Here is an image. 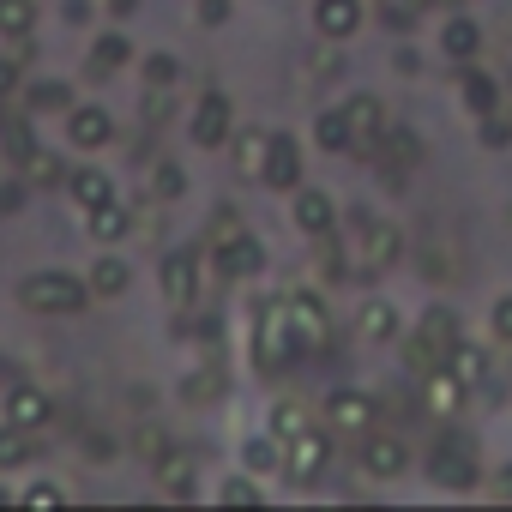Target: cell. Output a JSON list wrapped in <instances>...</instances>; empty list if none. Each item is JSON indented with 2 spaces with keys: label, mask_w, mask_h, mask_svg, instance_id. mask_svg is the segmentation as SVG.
Returning <instances> with one entry per match:
<instances>
[{
  "label": "cell",
  "mask_w": 512,
  "mask_h": 512,
  "mask_svg": "<svg viewBox=\"0 0 512 512\" xmlns=\"http://www.w3.org/2000/svg\"><path fill=\"white\" fill-rule=\"evenodd\" d=\"M314 139H320L326 151H350V145H356V133H350V115H344V109H326V115L314 121Z\"/></svg>",
  "instance_id": "cell-23"
},
{
  "label": "cell",
  "mask_w": 512,
  "mask_h": 512,
  "mask_svg": "<svg viewBox=\"0 0 512 512\" xmlns=\"http://www.w3.org/2000/svg\"><path fill=\"white\" fill-rule=\"evenodd\" d=\"M181 392H187L193 404H205V398H217V392H223V374H217V368H205V374H193Z\"/></svg>",
  "instance_id": "cell-35"
},
{
  "label": "cell",
  "mask_w": 512,
  "mask_h": 512,
  "mask_svg": "<svg viewBox=\"0 0 512 512\" xmlns=\"http://www.w3.org/2000/svg\"><path fill=\"white\" fill-rule=\"evenodd\" d=\"M446 368L458 374V386H464V392H476V386L488 380V356H482L476 344H464V338L452 344V356H446Z\"/></svg>",
  "instance_id": "cell-20"
},
{
  "label": "cell",
  "mask_w": 512,
  "mask_h": 512,
  "mask_svg": "<svg viewBox=\"0 0 512 512\" xmlns=\"http://www.w3.org/2000/svg\"><path fill=\"white\" fill-rule=\"evenodd\" d=\"M127 61H133V43H127L121 31H109V37H97V49H91V61H85V79H97V85H103V79H109V73H121Z\"/></svg>",
  "instance_id": "cell-13"
},
{
  "label": "cell",
  "mask_w": 512,
  "mask_h": 512,
  "mask_svg": "<svg viewBox=\"0 0 512 512\" xmlns=\"http://www.w3.org/2000/svg\"><path fill=\"white\" fill-rule=\"evenodd\" d=\"M211 266H217L223 278H253V272H266V247L241 229V235H229V241L211 247Z\"/></svg>",
  "instance_id": "cell-5"
},
{
  "label": "cell",
  "mask_w": 512,
  "mask_h": 512,
  "mask_svg": "<svg viewBox=\"0 0 512 512\" xmlns=\"http://www.w3.org/2000/svg\"><path fill=\"white\" fill-rule=\"evenodd\" d=\"M163 302H175V308H187L193 296H199V260H193V253L187 247H175L169 253V260H163Z\"/></svg>",
  "instance_id": "cell-6"
},
{
  "label": "cell",
  "mask_w": 512,
  "mask_h": 512,
  "mask_svg": "<svg viewBox=\"0 0 512 512\" xmlns=\"http://www.w3.org/2000/svg\"><path fill=\"white\" fill-rule=\"evenodd\" d=\"M19 464H31V428L7 422L0 428V470H19Z\"/></svg>",
  "instance_id": "cell-24"
},
{
  "label": "cell",
  "mask_w": 512,
  "mask_h": 512,
  "mask_svg": "<svg viewBox=\"0 0 512 512\" xmlns=\"http://www.w3.org/2000/svg\"><path fill=\"white\" fill-rule=\"evenodd\" d=\"M326 416H332L338 434H362V428H374V398L368 392H332L326 398Z\"/></svg>",
  "instance_id": "cell-11"
},
{
  "label": "cell",
  "mask_w": 512,
  "mask_h": 512,
  "mask_svg": "<svg viewBox=\"0 0 512 512\" xmlns=\"http://www.w3.org/2000/svg\"><path fill=\"white\" fill-rule=\"evenodd\" d=\"M19 169H25L37 187H55V181H67V169H61V157H55V151H31Z\"/></svg>",
  "instance_id": "cell-31"
},
{
  "label": "cell",
  "mask_w": 512,
  "mask_h": 512,
  "mask_svg": "<svg viewBox=\"0 0 512 512\" xmlns=\"http://www.w3.org/2000/svg\"><path fill=\"white\" fill-rule=\"evenodd\" d=\"M314 31L332 37V43L356 37L362 31V0H314Z\"/></svg>",
  "instance_id": "cell-8"
},
{
  "label": "cell",
  "mask_w": 512,
  "mask_h": 512,
  "mask_svg": "<svg viewBox=\"0 0 512 512\" xmlns=\"http://www.w3.org/2000/svg\"><path fill=\"white\" fill-rule=\"evenodd\" d=\"M223 500L253 506V500H266V488H260V482H247V476H229V482H223Z\"/></svg>",
  "instance_id": "cell-37"
},
{
  "label": "cell",
  "mask_w": 512,
  "mask_h": 512,
  "mask_svg": "<svg viewBox=\"0 0 512 512\" xmlns=\"http://www.w3.org/2000/svg\"><path fill=\"white\" fill-rule=\"evenodd\" d=\"M272 428H278V434H284V440H296V434H302V428H308V410H302V404H290V398H284V404H278V410H272Z\"/></svg>",
  "instance_id": "cell-33"
},
{
  "label": "cell",
  "mask_w": 512,
  "mask_h": 512,
  "mask_svg": "<svg viewBox=\"0 0 512 512\" xmlns=\"http://www.w3.org/2000/svg\"><path fill=\"white\" fill-rule=\"evenodd\" d=\"M398 253H404L398 223H386V217H356V272H362V278L386 272Z\"/></svg>",
  "instance_id": "cell-4"
},
{
  "label": "cell",
  "mask_w": 512,
  "mask_h": 512,
  "mask_svg": "<svg viewBox=\"0 0 512 512\" xmlns=\"http://www.w3.org/2000/svg\"><path fill=\"white\" fill-rule=\"evenodd\" d=\"M181 187H187V175H181L175 163H157V175H151V193H157V199H181Z\"/></svg>",
  "instance_id": "cell-34"
},
{
  "label": "cell",
  "mask_w": 512,
  "mask_h": 512,
  "mask_svg": "<svg viewBox=\"0 0 512 512\" xmlns=\"http://www.w3.org/2000/svg\"><path fill=\"white\" fill-rule=\"evenodd\" d=\"M482 145H512V127L500 115H482Z\"/></svg>",
  "instance_id": "cell-41"
},
{
  "label": "cell",
  "mask_w": 512,
  "mask_h": 512,
  "mask_svg": "<svg viewBox=\"0 0 512 512\" xmlns=\"http://www.w3.org/2000/svg\"><path fill=\"white\" fill-rule=\"evenodd\" d=\"M67 187H73V199H79L85 211H97V205H109V199H115V175H103V169H73V175H67Z\"/></svg>",
  "instance_id": "cell-19"
},
{
  "label": "cell",
  "mask_w": 512,
  "mask_h": 512,
  "mask_svg": "<svg viewBox=\"0 0 512 512\" xmlns=\"http://www.w3.org/2000/svg\"><path fill=\"white\" fill-rule=\"evenodd\" d=\"M488 326H494V338H506V344H512V296H500V302H494Z\"/></svg>",
  "instance_id": "cell-40"
},
{
  "label": "cell",
  "mask_w": 512,
  "mask_h": 512,
  "mask_svg": "<svg viewBox=\"0 0 512 512\" xmlns=\"http://www.w3.org/2000/svg\"><path fill=\"white\" fill-rule=\"evenodd\" d=\"M326 464H332V440L314 434V428H302V434L290 440V476H296V482H314Z\"/></svg>",
  "instance_id": "cell-10"
},
{
  "label": "cell",
  "mask_w": 512,
  "mask_h": 512,
  "mask_svg": "<svg viewBox=\"0 0 512 512\" xmlns=\"http://www.w3.org/2000/svg\"><path fill=\"white\" fill-rule=\"evenodd\" d=\"M344 115H350V133H356V145H362V151H374V145H380V133H386V115H380V103H374V97H350V103H344Z\"/></svg>",
  "instance_id": "cell-18"
},
{
  "label": "cell",
  "mask_w": 512,
  "mask_h": 512,
  "mask_svg": "<svg viewBox=\"0 0 512 512\" xmlns=\"http://www.w3.org/2000/svg\"><path fill=\"white\" fill-rule=\"evenodd\" d=\"M494 488H500V494H506V500H512V464H506V470H500V482H494Z\"/></svg>",
  "instance_id": "cell-47"
},
{
  "label": "cell",
  "mask_w": 512,
  "mask_h": 512,
  "mask_svg": "<svg viewBox=\"0 0 512 512\" xmlns=\"http://www.w3.org/2000/svg\"><path fill=\"white\" fill-rule=\"evenodd\" d=\"M247 464H253V470H272V446L253 440V446H247Z\"/></svg>",
  "instance_id": "cell-45"
},
{
  "label": "cell",
  "mask_w": 512,
  "mask_h": 512,
  "mask_svg": "<svg viewBox=\"0 0 512 512\" xmlns=\"http://www.w3.org/2000/svg\"><path fill=\"white\" fill-rule=\"evenodd\" d=\"M452 344H458V314H446V308H428V314L416 320V338H410V362H416V374H434V368H446Z\"/></svg>",
  "instance_id": "cell-2"
},
{
  "label": "cell",
  "mask_w": 512,
  "mask_h": 512,
  "mask_svg": "<svg viewBox=\"0 0 512 512\" xmlns=\"http://www.w3.org/2000/svg\"><path fill=\"white\" fill-rule=\"evenodd\" d=\"M163 488H175V494H193V476H187V470H163Z\"/></svg>",
  "instance_id": "cell-46"
},
{
  "label": "cell",
  "mask_w": 512,
  "mask_h": 512,
  "mask_svg": "<svg viewBox=\"0 0 512 512\" xmlns=\"http://www.w3.org/2000/svg\"><path fill=\"white\" fill-rule=\"evenodd\" d=\"M266 151H272V133H266V127H253V133L241 139V175L260 181V175H266Z\"/></svg>",
  "instance_id": "cell-26"
},
{
  "label": "cell",
  "mask_w": 512,
  "mask_h": 512,
  "mask_svg": "<svg viewBox=\"0 0 512 512\" xmlns=\"http://www.w3.org/2000/svg\"><path fill=\"white\" fill-rule=\"evenodd\" d=\"M7 422H19V428H43V422H49V398H43L37 386H13V398H7Z\"/></svg>",
  "instance_id": "cell-21"
},
{
  "label": "cell",
  "mask_w": 512,
  "mask_h": 512,
  "mask_svg": "<svg viewBox=\"0 0 512 512\" xmlns=\"http://www.w3.org/2000/svg\"><path fill=\"white\" fill-rule=\"evenodd\" d=\"M31 109H73V91L67 85H37L31 91Z\"/></svg>",
  "instance_id": "cell-36"
},
{
  "label": "cell",
  "mask_w": 512,
  "mask_h": 512,
  "mask_svg": "<svg viewBox=\"0 0 512 512\" xmlns=\"http://www.w3.org/2000/svg\"><path fill=\"white\" fill-rule=\"evenodd\" d=\"M85 296H91V284H79L73 272H31V278L19 284V302H25L31 314H79Z\"/></svg>",
  "instance_id": "cell-1"
},
{
  "label": "cell",
  "mask_w": 512,
  "mask_h": 512,
  "mask_svg": "<svg viewBox=\"0 0 512 512\" xmlns=\"http://www.w3.org/2000/svg\"><path fill=\"white\" fill-rule=\"evenodd\" d=\"M199 19H205V25H223V19H229V0H199Z\"/></svg>",
  "instance_id": "cell-43"
},
{
  "label": "cell",
  "mask_w": 512,
  "mask_h": 512,
  "mask_svg": "<svg viewBox=\"0 0 512 512\" xmlns=\"http://www.w3.org/2000/svg\"><path fill=\"white\" fill-rule=\"evenodd\" d=\"M374 157H380L386 181H398V175L416 163V133H404V127H386V133H380V145H374Z\"/></svg>",
  "instance_id": "cell-15"
},
{
  "label": "cell",
  "mask_w": 512,
  "mask_h": 512,
  "mask_svg": "<svg viewBox=\"0 0 512 512\" xmlns=\"http://www.w3.org/2000/svg\"><path fill=\"white\" fill-rule=\"evenodd\" d=\"M7 151H13V163H25V157L37 151V139H31V127H7Z\"/></svg>",
  "instance_id": "cell-39"
},
{
  "label": "cell",
  "mask_w": 512,
  "mask_h": 512,
  "mask_svg": "<svg viewBox=\"0 0 512 512\" xmlns=\"http://www.w3.org/2000/svg\"><path fill=\"white\" fill-rule=\"evenodd\" d=\"M362 338L368 344H392L398 338V308L392 302H368L362 308Z\"/></svg>",
  "instance_id": "cell-22"
},
{
  "label": "cell",
  "mask_w": 512,
  "mask_h": 512,
  "mask_svg": "<svg viewBox=\"0 0 512 512\" xmlns=\"http://www.w3.org/2000/svg\"><path fill=\"white\" fill-rule=\"evenodd\" d=\"M37 25V7L31 0H0V37H25Z\"/></svg>",
  "instance_id": "cell-28"
},
{
  "label": "cell",
  "mask_w": 512,
  "mask_h": 512,
  "mask_svg": "<svg viewBox=\"0 0 512 512\" xmlns=\"http://www.w3.org/2000/svg\"><path fill=\"white\" fill-rule=\"evenodd\" d=\"M91 235H97V241H121V235H127V211H121L115 199L97 205V211H91Z\"/></svg>",
  "instance_id": "cell-32"
},
{
  "label": "cell",
  "mask_w": 512,
  "mask_h": 512,
  "mask_svg": "<svg viewBox=\"0 0 512 512\" xmlns=\"http://www.w3.org/2000/svg\"><path fill=\"white\" fill-rule=\"evenodd\" d=\"M296 223L320 241V235H332V229H338V211H332V199H326L320 187H302V193H296Z\"/></svg>",
  "instance_id": "cell-16"
},
{
  "label": "cell",
  "mask_w": 512,
  "mask_h": 512,
  "mask_svg": "<svg viewBox=\"0 0 512 512\" xmlns=\"http://www.w3.org/2000/svg\"><path fill=\"white\" fill-rule=\"evenodd\" d=\"M266 187H302V145L290 133H272V151H266Z\"/></svg>",
  "instance_id": "cell-9"
},
{
  "label": "cell",
  "mask_w": 512,
  "mask_h": 512,
  "mask_svg": "<svg viewBox=\"0 0 512 512\" xmlns=\"http://www.w3.org/2000/svg\"><path fill=\"white\" fill-rule=\"evenodd\" d=\"M19 91V61H0V97Z\"/></svg>",
  "instance_id": "cell-44"
},
{
  "label": "cell",
  "mask_w": 512,
  "mask_h": 512,
  "mask_svg": "<svg viewBox=\"0 0 512 512\" xmlns=\"http://www.w3.org/2000/svg\"><path fill=\"white\" fill-rule=\"evenodd\" d=\"M458 79H464V103H470L476 115H494V97H500L494 79H488V73H458Z\"/></svg>",
  "instance_id": "cell-30"
},
{
  "label": "cell",
  "mask_w": 512,
  "mask_h": 512,
  "mask_svg": "<svg viewBox=\"0 0 512 512\" xmlns=\"http://www.w3.org/2000/svg\"><path fill=\"white\" fill-rule=\"evenodd\" d=\"M175 73H181V67H175L169 55H151V61H145V79H151V85H175Z\"/></svg>",
  "instance_id": "cell-38"
},
{
  "label": "cell",
  "mask_w": 512,
  "mask_h": 512,
  "mask_svg": "<svg viewBox=\"0 0 512 512\" xmlns=\"http://www.w3.org/2000/svg\"><path fill=\"white\" fill-rule=\"evenodd\" d=\"M67 133H73V145H85V151H97V145H109L115 139V121H109V109H73L67 115Z\"/></svg>",
  "instance_id": "cell-14"
},
{
  "label": "cell",
  "mask_w": 512,
  "mask_h": 512,
  "mask_svg": "<svg viewBox=\"0 0 512 512\" xmlns=\"http://www.w3.org/2000/svg\"><path fill=\"white\" fill-rule=\"evenodd\" d=\"M434 476H440L446 488H452V482L464 488V482H470V452H464V446H440V452H434Z\"/></svg>",
  "instance_id": "cell-25"
},
{
  "label": "cell",
  "mask_w": 512,
  "mask_h": 512,
  "mask_svg": "<svg viewBox=\"0 0 512 512\" xmlns=\"http://www.w3.org/2000/svg\"><path fill=\"white\" fill-rule=\"evenodd\" d=\"M253 356H260V374H284V368L302 356V338H296V326H290V308L260 314V332H253Z\"/></svg>",
  "instance_id": "cell-3"
},
{
  "label": "cell",
  "mask_w": 512,
  "mask_h": 512,
  "mask_svg": "<svg viewBox=\"0 0 512 512\" xmlns=\"http://www.w3.org/2000/svg\"><path fill=\"white\" fill-rule=\"evenodd\" d=\"M25 500H31V506H61L67 494H61L55 482H37V488H25Z\"/></svg>",
  "instance_id": "cell-42"
},
{
  "label": "cell",
  "mask_w": 512,
  "mask_h": 512,
  "mask_svg": "<svg viewBox=\"0 0 512 512\" xmlns=\"http://www.w3.org/2000/svg\"><path fill=\"white\" fill-rule=\"evenodd\" d=\"M223 139H229V97H223V91H205L199 109H193V145L217 151Z\"/></svg>",
  "instance_id": "cell-7"
},
{
  "label": "cell",
  "mask_w": 512,
  "mask_h": 512,
  "mask_svg": "<svg viewBox=\"0 0 512 512\" xmlns=\"http://www.w3.org/2000/svg\"><path fill=\"white\" fill-rule=\"evenodd\" d=\"M284 308H290V326H296L302 350H308V344H326V308H320V302H314L308 290H296V296H290Z\"/></svg>",
  "instance_id": "cell-17"
},
{
  "label": "cell",
  "mask_w": 512,
  "mask_h": 512,
  "mask_svg": "<svg viewBox=\"0 0 512 512\" xmlns=\"http://www.w3.org/2000/svg\"><path fill=\"white\" fill-rule=\"evenodd\" d=\"M440 43H446V55H452V61H470V55H476V43H482V37H476V25H470V19H452V25H446V37H440Z\"/></svg>",
  "instance_id": "cell-29"
},
{
  "label": "cell",
  "mask_w": 512,
  "mask_h": 512,
  "mask_svg": "<svg viewBox=\"0 0 512 512\" xmlns=\"http://www.w3.org/2000/svg\"><path fill=\"white\" fill-rule=\"evenodd\" d=\"M85 284H91V296H121V290H127V266H121V260H97Z\"/></svg>",
  "instance_id": "cell-27"
},
{
  "label": "cell",
  "mask_w": 512,
  "mask_h": 512,
  "mask_svg": "<svg viewBox=\"0 0 512 512\" xmlns=\"http://www.w3.org/2000/svg\"><path fill=\"white\" fill-rule=\"evenodd\" d=\"M362 464H368V476L392 482V476H404V470H410V446H404V440H392V434H374V440L362 446Z\"/></svg>",
  "instance_id": "cell-12"
}]
</instances>
